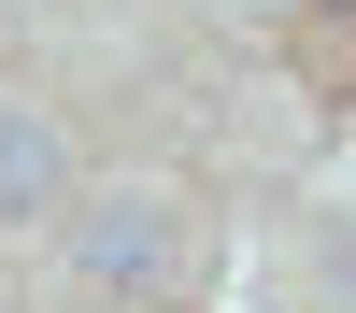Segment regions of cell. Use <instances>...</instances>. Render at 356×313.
<instances>
[{"mask_svg": "<svg viewBox=\"0 0 356 313\" xmlns=\"http://www.w3.org/2000/svg\"><path fill=\"white\" fill-rule=\"evenodd\" d=\"M57 271H86V299H171V285L200 271V214L186 185H157V171H114V185H86L72 214H57Z\"/></svg>", "mask_w": 356, "mask_h": 313, "instance_id": "obj_1", "label": "cell"}, {"mask_svg": "<svg viewBox=\"0 0 356 313\" xmlns=\"http://www.w3.org/2000/svg\"><path fill=\"white\" fill-rule=\"evenodd\" d=\"M86 199V157L43 100H0V242H57V214Z\"/></svg>", "mask_w": 356, "mask_h": 313, "instance_id": "obj_2", "label": "cell"}, {"mask_svg": "<svg viewBox=\"0 0 356 313\" xmlns=\"http://www.w3.org/2000/svg\"><path fill=\"white\" fill-rule=\"evenodd\" d=\"M314 256H328V285H356V214H314Z\"/></svg>", "mask_w": 356, "mask_h": 313, "instance_id": "obj_3", "label": "cell"}, {"mask_svg": "<svg viewBox=\"0 0 356 313\" xmlns=\"http://www.w3.org/2000/svg\"><path fill=\"white\" fill-rule=\"evenodd\" d=\"M86 313H129V299H86Z\"/></svg>", "mask_w": 356, "mask_h": 313, "instance_id": "obj_4", "label": "cell"}, {"mask_svg": "<svg viewBox=\"0 0 356 313\" xmlns=\"http://www.w3.org/2000/svg\"><path fill=\"white\" fill-rule=\"evenodd\" d=\"M0 313H15V285H0Z\"/></svg>", "mask_w": 356, "mask_h": 313, "instance_id": "obj_5", "label": "cell"}]
</instances>
